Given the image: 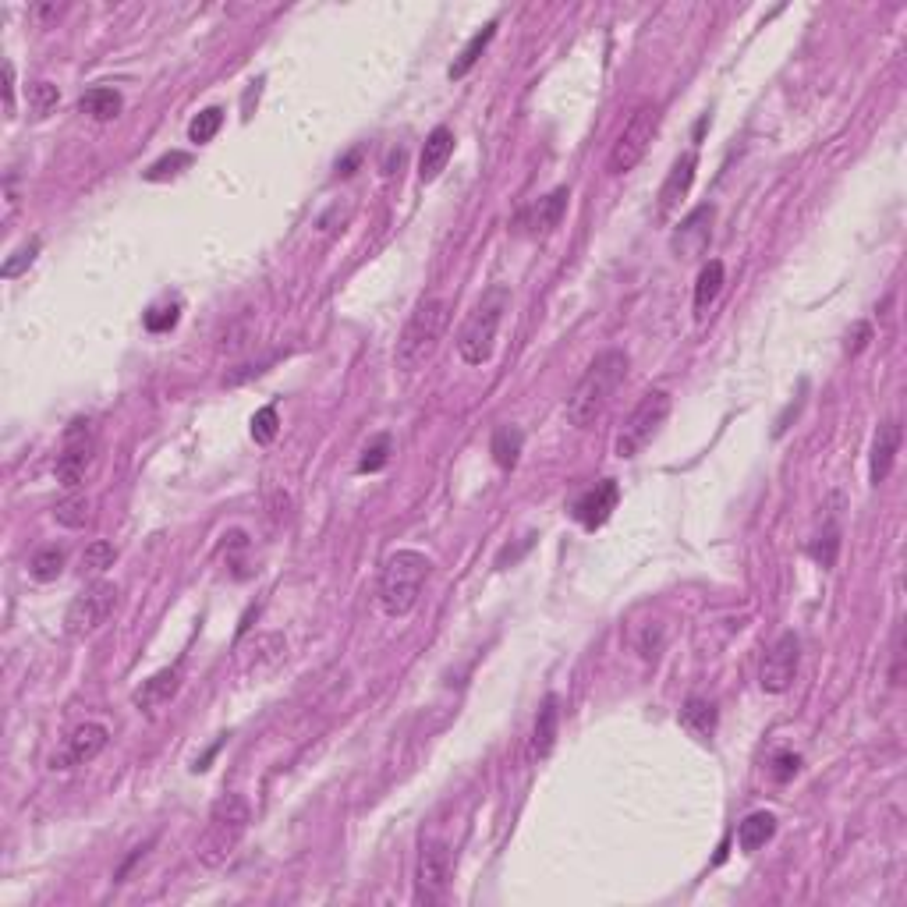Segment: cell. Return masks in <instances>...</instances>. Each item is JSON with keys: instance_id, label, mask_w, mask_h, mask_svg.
I'll return each mask as SVG.
<instances>
[{"instance_id": "2e32d148", "label": "cell", "mask_w": 907, "mask_h": 907, "mask_svg": "<svg viewBox=\"0 0 907 907\" xmlns=\"http://www.w3.org/2000/svg\"><path fill=\"white\" fill-rule=\"evenodd\" d=\"M181 688V667H167V670H156L149 681H142V688L135 691V706L146 709V713H156L160 706H167Z\"/></svg>"}, {"instance_id": "d590c367", "label": "cell", "mask_w": 907, "mask_h": 907, "mask_svg": "<svg viewBox=\"0 0 907 907\" xmlns=\"http://www.w3.org/2000/svg\"><path fill=\"white\" fill-rule=\"evenodd\" d=\"M36 252H39V238L25 241L22 249H18L15 256H11L8 263H4V270H0V273H4V277H8V280H11V277H18V273H22L25 266H32V259H36Z\"/></svg>"}, {"instance_id": "9a60e30c", "label": "cell", "mask_w": 907, "mask_h": 907, "mask_svg": "<svg viewBox=\"0 0 907 907\" xmlns=\"http://www.w3.org/2000/svg\"><path fill=\"white\" fill-rule=\"evenodd\" d=\"M695 167H698L695 153H684L681 160L670 167L667 181L659 188V217H670V213L681 206V199L691 192V181H695Z\"/></svg>"}, {"instance_id": "d4e9b609", "label": "cell", "mask_w": 907, "mask_h": 907, "mask_svg": "<svg viewBox=\"0 0 907 907\" xmlns=\"http://www.w3.org/2000/svg\"><path fill=\"white\" fill-rule=\"evenodd\" d=\"M521 443H525V433H521V429L500 426L497 433H493V443H489V454H493V461H497L504 472H511L521 458Z\"/></svg>"}, {"instance_id": "8fae6325", "label": "cell", "mask_w": 907, "mask_h": 907, "mask_svg": "<svg viewBox=\"0 0 907 907\" xmlns=\"http://www.w3.org/2000/svg\"><path fill=\"white\" fill-rule=\"evenodd\" d=\"M450 851L443 844H429L419 858V879H415V904H440L450 886Z\"/></svg>"}, {"instance_id": "484cf974", "label": "cell", "mask_w": 907, "mask_h": 907, "mask_svg": "<svg viewBox=\"0 0 907 907\" xmlns=\"http://www.w3.org/2000/svg\"><path fill=\"white\" fill-rule=\"evenodd\" d=\"M723 291V263L720 259H713V263L702 266V273H698V284H695V309L698 316L709 309V305L720 298Z\"/></svg>"}, {"instance_id": "d6a6232c", "label": "cell", "mask_w": 907, "mask_h": 907, "mask_svg": "<svg viewBox=\"0 0 907 907\" xmlns=\"http://www.w3.org/2000/svg\"><path fill=\"white\" fill-rule=\"evenodd\" d=\"M277 429H280V419H277V408H273V404H266V408H259L256 415H252V440L263 443V447L277 440Z\"/></svg>"}, {"instance_id": "7c38bea8", "label": "cell", "mask_w": 907, "mask_h": 907, "mask_svg": "<svg viewBox=\"0 0 907 907\" xmlns=\"http://www.w3.org/2000/svg\"><path fill=\"white\" fill-rule=\"evenodd\" d=\"M107 741H110V734H107V727H103V723H82V727L71 730V737L64 741L61 752L50 759V766L61 769V773H64V769L86 766V762H93L96 755L107 748Z\"/></svg>"}, {"instance_id": "ac0fdd59", "label": "cell", "mask_w": 907, "mask_h": 907, "mask_svg": "<svg viewBox=\"0 0 907 907\" xmlns=\"http://www.w3.org/2000/svg\"><path fill=\"white\" fill-rule=\"evenodd\" d=\"M567 199H571V192L567 188H553L546 199H539L532 206V210H525L521 213V224L528 227L532 234H546V231H553V227L564 220V213H567Z\"/></svg>"}, {"instance_id": "e0dca14e", "label": "cell", "mask_w": 907, "mask_h": 907, "mask_svg": "<svg viewBox=\"0 0 907 907\" xmlns=\"http://www.w3.org/2000/svg\"><path fill=\"white\" fill-rule=\"evenodd\" d=\"M897 450H900V422H897V419H890V422H883V426H879L876 440H872V465H869L872 486L886 482V475L893 472Z\"/></svg>"}, {"instance_id": "6da1fadb", "label": "cell", "mask_w": 907, "mask_h": 907, "mask_svg": "<svg viewBox=\"0 0 907 907\" xmlns=\"http://www.w3.org/2000/svg\"><path fill=\"white\" fill-rule=\"evenodd\" d=\"M624 376H628V355L624 351H603V355H596V362L585 369L574 394L567 397V422L574 429H589L606 411V404L613 401Z\"/></svg>"}, {"instance_id": "30bf717a", "label": "cell", "mask_w": 907, "mask_h": 907, "mask_svg": "<svg viewBox=\"0 0 907 907\" xmlns=\"http://www.w3.org/2000/svg\"><path fill=\"white\" fill-rule=\"evenodd\" d=\"M798 663H801L798 635H794V631H783V635L773 642V649L766 652V659H762V674H759L762 691L780 695V691L791 688L794 677H798Z\"/></svg>"}, {"instance_id": "f35d334b", "label": "cell", "mask_w": 907, "mask_h": 907, "mask_svg": "<svg viewBox=\"0 0 907 907\" xmlns=\"http://www.w3.org/2000/svg\"><path fill=\"white\" fill-rule=\"evenodd\" d=\"M869 337H872V326L869 323H858V326H854V344H847V351H851V355L865 351V348H869Z\"/></svg>"}, {"instance_id": "277c9868", "label": "cell", "mask_w": 907, "mask_h": 907, "mask_svg": "<svg viewBox=\"0 0 907 907\" xmlns=\"http://www.w3.org/2000/svg\"><path fill=\"white\" fill-rule=\"evenodd\" d=\"M429 578V557L419 550H397L387 557L380 574V606L390 617H408Z\"/></svg>"}, {"instance_id": "4316f807", "label": "cell", "mask_w": 907, "mask_h": 907, "mask_svg": "<svg viewBox=\"0 0 907 907\" xmlns=\"http://www.w3.org/2000/svg\"><path fill=\"white\" fill-rule=\"evenodd\" d=\"M224 128V110L220 107H206L202 114H195V121L188 125V139L195 146H206V142L217 139V132Z\"/></svg>"}, {"instance_id": "83f0119b", "label": "cell", "mask_w": 907, "mask_h": 907, "mask_svg": "<svg viewBox=\"0 0 907 907\" xmlns=\"http://www.w3.org/2000/svg\"><path fill=\"white\" fill-rule=\"evenodd\" d=\"M390 454H394V440H390V433L373 436V440L365 443V450H362L358 472H383V468H387V461H390Z\"/></svg>"}, {"instance_id": "52a82bcc", "label": "cell", "mask_w": 907, "mask_h": 907, "mask_svg": "<svg viewBox=\"0 0 907 907\" xmlns=\"http://www.w3.org/2000/svg\"><path fill=\"white\" fill-rule=\"evenodd\" d=\"M656 132H659V107L656 103H642V107L628 117V125H624V132L617 135V142H613L610 163H606L610 174L635 171L638 163H642V156L649 153Z\"/></svg>"}, {"instance_id": "44dd1931", "label": "cell", "mask_w": 907, "mask_h": 907, "mask_svg": "<svg viewBox=\"0 0 907 907\" xmlns=\"http://www.w3.org/2000/svg\"><path fill=\"white\" fill-rule=\"evenodd\" d=\"M557 723H560L557 698H546L543 709H539V720H535V730H532V755L535 759H546V755L553 752V745H557Z\"/></svg>"}, {"instance_id": "1f68e13d", "label": "cell", "mask_w": 907, "mask_h": 907, "mask_svg": "<svg viewBox=\"0 0 907 907\" xmlns=\"http://www.w3.org/2000/svg\"><path fill=\"white\" fill-rule=\"evenodd\" d=\"M57 100H61V93H57L54 82H32L29 86V114L32 117H47L50 110L57 107Z\"/></svg>"}, {"instance_id": "8d00e7d4", "label": "cell", "mask_w": 907, "mask_h": 907, "mask_svg": "<svg viewBox=\"0 0 907 907\" xmlns=\"http://www.w3.org/2000/svg\"><path fill=\"white\" fill-rule=\"evenodd\" d=\"M798 766H801V759L794 752H783V755H776L773 759V780L776 783H787V780H794V773H798Z\"/></svg>"}, {"instance_id": "9c48e42d", "label": "cell", "mask_w": 907, "mask_h": 907, "mask_svg": "<svg viewBox=\"0 0 907 907\" xmlns=\"http://www.w3.org/2000/svg\"><path fill=\"white\" fill-rule=\"evenodd\" d=\"M117 585L110 582H96L89 585L82 596H75V603L68 606V613H64V631H68L71 638H89L93 631H100L103 624L110 621V613L117 610Z\"/></svg>"}, {"instance_id": "603a6c76", "label": "cell", "mask_w": 907, "mask_h": 907, "mask_svg": "<svg viewBox=\"0 0 907 907\" xmlns=\"http://www.w3.org/2000/svg\"><path fill=\"white\" fill-rule=\"evenodd\" d=\"M776 833V819L773 812H752L745 822H741V830H737V844H741V851H759V847H766L769 840H773Z\"/></svg>"}, {"instance_id": "ffe728a7", "label": "cell", "mask_w": 907, "mask_h": 907, "mask_svg": "<svg viewBox=\"0 0 907 907\" xmlns=\"http://www.w3.org/2000/svg\"><path fill=\"white\" fill-rule=\"evenodd\" d=\"M681 727L698 741H709L716 734V706L709 698H688L681 709Z\"/></svg>"}, {"instance_id": "3957f363", "label": "cell", "mask_w": 907, "mask_h": 907, "mask_svg": "<svg viewBox=\"0 0 907 907\" xmlns=\"http://www.w3.org/2000/svg\"><path fill=\"white\" fill-rule=\"evenodd\" d=\"M249 822H252V812H249V805H245V798L224 794V798L213 805L210 822H206V830H202V837H199V847H195L199 865L220 869V865L234 854V847L241 844V837L249 833Z\"/></svg>"}, {"instance_id": "5b68a950", "label": "cell", "mask_w": 907, "mask_h": 907, "mask_svg": "<svg viewBox=\"0 0 907 907\" xmlns=\"http://www.w3.org/2000/svg\"><path fill=\"white\" fill-rule=\"evenodd\" d=\"M447 302L436 295L422 298L419 305H415V312L408 316V323H404V334L401 341H397V369H404V373H415L422 362H426L429 355L436 351V341H440L443 326H447Z\"/></svg>"}, {"instance_id": "836d02e7", "label": "cell", "mask_w": 907, "mask_h": 907, "mask_svg": "<svg viewBox=\"0 0 907 907\" xmlns=\"http://www.w3.org/2000/svg\"><path fill=\"white\" fill-rule=\"evenodd\" d=\"M192 163V156L188 153H167V156H160V160L153 163L146 171V181H167V178H174V174H181Z\"/></svg>"}, {"instance_id": "4dcf8cb0", "label": "cell", "mask_w": 907, "mask_h": 907, "mask_svg": "<svg viewBox=\"0 0 907 907\" xmlns=\"http://www.w3.org/2000/svg\"><path fill=\"white\" fill-rule=\"evenodd\" d=\"M181 319V305L178 302H167V305H153V309L146 312V330L149 334H167V330H174Z\"/></svg>"}, {"instance_id": "cb8c5ba5", "label": "cell", "mask_w": 907, "mask_h": 907, "mask_svg": "<svg viewBox=\"0 0 907 907\" xmlns=\"http://www.w3.org/2000/svg\"><path fill=\"white\" fill-rule=\"evenodd\" d=\"M493 36H497V22H486V25H482V29L475 32V36L465 43V50H461L458 61L450 64V78H465L468 71H472L475 64H479V57L486 54V47L493 43Z\"/></svg>"}, {"instance_id": "8992f818", "label": "cell", "mask_w": 907, "mask_h": 907, "mask_svg": "<svg viewBox=\"0 0 907 907\" xmlns=\"http://www.w3.org/2000/svg\"><path fill=\"white\" fill-rule=\"evenodd\" d=\"M667 415H670V394L667 390H649L635 404L624 429L617 433V458H638L652 443V436L659 433V426L667 422Z\"/></svg>"}, {"instance_id": "7402d4cb", "label": "cell", "mask_w": 907, "mask_h": 907, "mask_svg": "<svg viewBox=\"0 0 907 907\" xmlns=\"http://www.w3.org/2000/svg\"><path fill=\"white\" fill-rule=\"evenodd\" d=\"M121 107H125V100H121V93L110 86H96L89 89L82 100H78V110L82 114H89L93 121H114L117 114H121Z\"/></svg>"}, {"instance_id": "f1b7e54d", "label": "cell", "mask_w": 907, "mask_h": 907, "mask_svg": "<svg viewBox=\"0 0 907 907\" xmlns=\"http://www.w3.org/2000/svg\"><path fill=\"white\" fill-rule=\"evenodd\" d=\"M61 571H64V550H57V546H47V550H39L29 560V574L36 582H54V578H61Z\"/></svg>"}, {"instance_id": "d6986e66", "label": "cell", "mask_w": 907, "mask_h": 907, "mask_svg": "<svg viewBox=\"0 0 907 907\" xmlns=\"http://www.w3.org/2000/svg\"><path fill=\"white\" fill-rule=\"evenodd\" d=\"M450 153H454V132H450L447 125L433 128L426 139V146H422V156H419V178L422 181H436L443 174V167H447Z\"/></svg>"}, {"instance_id": "f546056e", "label": "cell", "mask_w": 907, "mask_h": 907, "mask_svg": "<svg viewBox=\"0 0 907 907\" xmlns=\"http://www.w3.org/2000/svg\"><path fill=\"white\" fill-rule=\"evenodd\" d=\"M114 560H117L114 543H107V539H96V543H89L86 553H82V571L103 574L107 567H114Z\"/></svg>"}, {"instance_id": "5bb4252c", "label": "cell", "mask_w": 907, "mask_h": 907, "mask_svg": "<svg viewBox=\"0 0 907 907\" xmlns=\"http://www.w3.org/2000/svg\"><path fill=\"white\" fill-rule=\"evenodd\" d=\"M713 217L716 210L713 206H698V210H691L688 217L681 220V227L674 231V252L681 259H695L702 256V252L709 249V238H713Z\"/></svg>"}, {"instance_id": "74e56055", "label": "cell", "mask_w": 907, "mask_h": 907, "mask_svg": "<svg viewBox=\"0 0 907 907\" xmlns=\"http://www.w3.org/2000/svg\"><path fill=\"white\" fill-rule=\"evenodd\" d=\"M4 110L8 117L15 114V64L4 61Z\"/></svg>"}, {"instance_id": "7a4b0ae2", "label": "cell", "mask_w": 907, "mask_h": 907, "mask_svg": "<svg viewBox=\"0 0 907 907\" xmlns=\"http://www.w3.org/2000/svg\"><path fill=\"white\" fill-rule=\"evenodd\" d=\"M511 309V287L493 284L486 295L479 298V305L472 309V316L465 319L458 334V355L468 365H486L493 358L497 348V334L500 323H504V312Z\"/></svg>"}, {"instance_id": "e575fe53", "label": "cell", "mask_w": 907, "mask_h": 907, "mask_svg": "<svg viewBox=\"0 0 907 907\" xmlns=\"http://www.w3.org/2000/svg\"><path fill=\"white\" fill-rule=\"evenodd\" d=\"M54 518L61 521V525H68V528H82L89 521V500L86 497L64 500V504H57Z\"/></svg>"}, {"instance_id": "4fadbf2b", "label": "cell", "mask_w": 907, "mask_h": 907, "mask_svg": "<svg viewBox=\"0 0 907 907\" xmlns=\"http://www.w3.org/2000/svg\"><path fill=\"white\" fill-rule=\"evenodd\" d=\"M617 500H621V489H617V482L613 479H603L596 482L592 489H585L582 497L574 500L571 514L578 518V525L589 528V532H596V528H603L606 521H610L613 507H617Z\"/></svg>"}, {"instance_id": "ba28073f", "label": "cell", "mask_w": 907, "mask_h": 907, "mask_svg": "<svg viewBox=\"0 0 907 907\" xmlns=\"http://www.w3.org/2000/svg\"><path fill=\"white\" fill-rule=\"evenodd\" d=\"M96 461V433H93V422L89 419H75L64 433V447L57 454V465L54 475L64 489H78L86 482L89 468Z\"/></svg>"}]
</instances>
